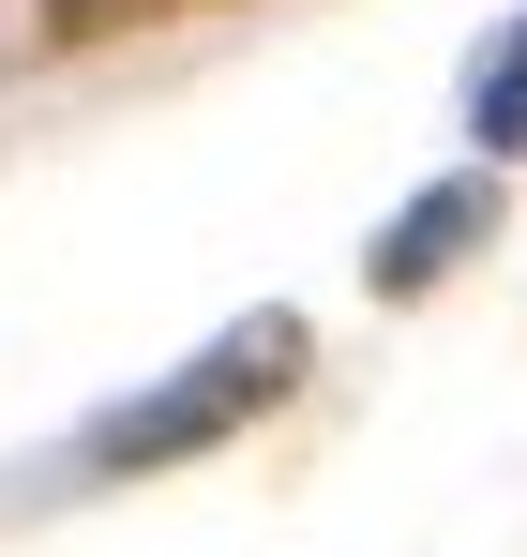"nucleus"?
Segmentation results:
<instances>
[{
	"mask_svg": "<svg viewBox=\"0 0 527 557\" xmlns=\"http://www.w3.org/2000/svg\"><path fill=\"white\" fill-rule=\"evenodd\" d=\"M467 226H482V196H467V182H452V196H422V226H392V257H377V272H392V286H422L452 242H467Z\"/></svg>",
	"mask_w": 527,
	"mask_h": 557,
	"instance_id": "2",
	"label": "nucleus"
},
{
	"mask_svg": "<svg viewBox=\"0 0 527 557\" xmlns=\"http://www.w3.org/2000/svg\"><path fill=\"white\" fill-rule=\"evenodd\" d=\"M467 121H482V151H527V30L467 76Z\"/></svg>",
	"mask_w": 527,
	"mask_h": 557,
	"instance_id": "3",
	"label": "nucleus"
},
{
	"mask_svg": "<svg viewBox=\"0 0 527 557\" xmlns=\"http://www.w3.org/2000/svg\"><path fill=\"white\" fill-rule=\"evenodd\" d=\"M286 392H302V317H242L181 376H151L136 407H106L76 437V467H181V453H211V437H242L257 407H286Z\"/></svg>",
	"mask_w": 527,
	"mask_h": 557,
	"instance_id": "1",
	"label": "nucleus"
}]
</instances>
